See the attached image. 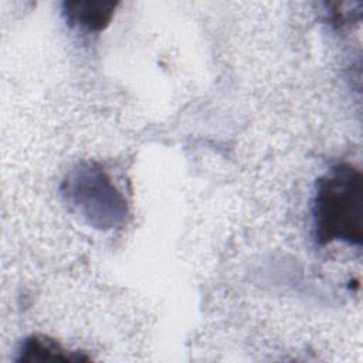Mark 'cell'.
<instances>
[{"label": "cell", "instance_id": "4", "mask_svg": "<svg viewBox=\"0 0 363 363\" xmlns=\"http://www.w3.org/2000/svg\"><path fill=\"white\" fill-rule=\"evenodd\" d=\"M89 357L84 353L65 349L55 339L45 335H31L26 337L17 352L16 362H88Z\"/></svg>", "mask_w": 363, "mask_h": 363}, {"label": "cell", "instance_id": "3", "mask_svg": "<svg viewBox=\"0 0 363 363\" xmlns=\"http://www.w3.org/2000/svg\"><path fill=\"white\" fill-rule=\"evenodd\" d=\"M119 3L102 0H77L62 3V16L69 26L78 27L88 33L105 30Z\"/></svg>", "mask_w": 363, "mask_h": 363}, {"label": "cell", "instance_id": "1", "mask_svg": "<svg viewBox=\"0 0 363 363\" xmlns=\"http://www.w3.org/2000/svg\"><path fill=\"white\" fill-rule=\"evenodd\" d=\"M315 242L320 247L335 241L362 245L363 177L349 163L335 164L318 179L312 200Z\"/></svg>", "mask_w": 363, "mask_h": 363}, {"label": "cell", "instance_id": "2", "mask_svg": "<svg viewBox=\"0 0 363 363\" xmlns=\"http://www.w3.org/2000/svg\"><path fill=\"white\" fill-rule=\"evenodd\" d=\"M65 200L94 227L113 228L123 223L126 203L109 176L95 163H82L62 186Z\"/></svg>", "mask_w": 363, "mask_h": 363}]
</instances>
